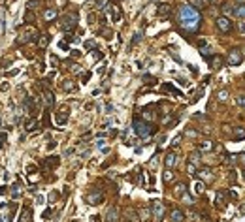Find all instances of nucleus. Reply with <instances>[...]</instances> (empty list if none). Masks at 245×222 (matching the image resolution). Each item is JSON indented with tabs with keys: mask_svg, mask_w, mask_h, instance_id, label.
I'll return each mask as SVG.
<instances>
[{
	"mask_svg": "<svg viewBox=\"0 0 245 222\" xmlns=\"http://www.w3.org/2000/svg\"><path fill=\"white\" fill-rule=\"evenodd\" d=\"M177 23H179V27L185 32H196L200 28V23H202V17H200L196 8H192L191 4H185V6L179 8Z\"/></svg>",
	"mask_w": 245,
	"mask_h": 222,
	"instance_id": "f257e3e1",
	"label": "nucleus"
},
{
	"mask_svg": "<svg viewBox=\"0 0 245 222\" xmlns=\"http://www.w3.org/2000/svg\"><path fill=\"white\" fill-rule=\"evenodd\" d=\"M132 124H134V132L140 138H149L155 132V128L147 123V120H141L140 117H134V123H132Z\"/></svg>",
	"mask_w": 245,
	"mask_h": 222,
	"instance_id": "f03ea898",
	"label": "nucleus"
},
{
	"mask_svg": "<svg viewBox=\"0 0 245 222\" xmlns=\"http://www.w3.org/2000/svg\"><path fill=\"white\" fill-rule=\"evenodd\" d=\"M75 25H77V13H68V15H64L62 21H60V28L66 30V32L74 30Z\"/></svg>",
	"mask_w": 245,
	"mask_h": 222,
	"instance_id": "7ed1b4c3",
	"label": "nucleus"
},
{
	"mask_svg": "<svg viewBox=\"0 0 245 222\" xmlns=\"http://www.w3.org/2000/svg\"><path fill=\"white\" fill-rule=\"evenodd\" d=\"M151 213H153V218H155V220L160 222V220L164 218V213H166L164 203H162V202H159V199H155L153 205H151Z\"/></svg>",
	"mask_w": 245,
	"mask_h": 222,
	"instance_id": "20e7f679",
	"label": "nucleus"
},
{
	"mask_svg": "<svg viewBox=\"0 0 245 222\" xmlns=\"http://www.w3.org/2000/svg\"><path fill=\"white\" fill-rule=\"evenodd\" d=\"M217 28H219L221 32H225V34H228V32L232 30V21H230L226 15L217 17Z\"/></svg>",
	"mask_w": 245,
	"mask_h": 222,
	"instance_id": "39448f33",
	"label": "nucleus"
},
{
	"mask_svg": "<svg viewBox=\"0 0 245 222\" xmlns=\"http://www.w3.org/2000/svg\"><path fill=\"white\" fill-rule=\"evenodd\" d=\"M241 60H243V53H241L240 49H232V51L228 53V59H226L228 66H238Z\"/></svg>",
	"mask_w": 245,
	"mask_h": 222,
	"instance_id": "423d86ee",
	"label": "nucleus"
},
{
	"mask_svg": "<svg viewBox=\"0 0 245 222\" xmlns=\"http://www.w3.org/2000/svg\"><path fill=\"white\" fill-rule=\"evenodd\" d=\"M102 202H104V194H102V192L93 190V192H89V194H87V203L96 205V203H102Z\"/></svg>",
	"mask_w": 245,
	"mask_h": 222,
	"instance_id": "0eeeda50",
	"label": "nucleus"
},
{
	"mask_svg": "<svg viewBox=\"0 0 245 222\" xmlns=\"http://www.w3.org/2000/svg\"><path fill=\"white\" fill-rule=\"evenodd\" d=\"M213 147H215V143L211 141V139H206V141H200L198 143V151L200 152H209V151H213Z\"/></svg>",
	"mask_w": 245,
	"mask_h": 222,
	"instance_id": "6e6552de",
	"label": "nucleus"
},
{
	"mask_svg": "<svg viewBox=\"0 0 245 222\" xmlns=\"http://www.w3.org/2000/svg\"><path fill=\"white\" fill-rule=\"evenodd\" d=\"M175 164H177V156H175V152H168V154L164 156V166H166L168 170H172Z\"/></svg>",
	"mask_w": 245,
	"mask_h": 222,
	"instance_id": "1a4fd4ad",
	"label": "nucleus"
},
{
	"mask_svg": "<svg viewBox=\"0 0 245 222\" xmlns=\"http://www.w3.org/2000/svg\"><path fill=\"white\" fill-rule=\"evenodd\" d=\"M234 139H236V141L245 139V126H241V124L234 126Z\"/></svg>",
	"mask_w": 245,
	"mask_h": 222,
	"instance_id": "9d476101",
	"label": "nucleus"
},
{
	"mask_svg": "<svg viewBox=\"0 0 245 222\" xmlns=\"http://www.w3.org/2000/svg\"><path fill=\"white\" fill-rule=\"evenodd\" d=\"M170 12H172V6H170V4H160V6H159V9H157L159 17H168V15H170Z\"/></svg>",
	"mask_w": 245,
	"mask_h": 222,
	"instance_id": "9b49d317",
	"label": "nucleus"
},
{
	"mask_svg": "<svg viewBox=\"0 0 245 222\" xmlns=\"http://www.w3.org/2000/svg\"><path fill=\"white\" fill-rule=\"evenodd\" d=\"M170 218H172V222H183L185 220V215H183L181 209H174L172 215H170Z\"/></svg>",
	"mask_w": 245,
	"mask_h": 222,
	"instance_id": "f8f14e48",
	"label": "nucleus"
},
{
	"mask_svg": "<svg viewBox=\"0 0 245 222\" xmlns=\"http://www.w3.org/2000/svg\"><path fill=\"white\" fill-rule=\"evenodd\" d=\"M217 207H221V209L226 207V192L225 190L217 192Z\"/></svg>",
	"mask_w": 245,
	"mask_h": 222,
	"instance_id": "ddd939ff",
	"label": "nucleus"
},
{
	"mask_svg": "<svg viewBox=\"0 0 245 222\" xmlns=\"http://www.w3.org/2000/svg\"><path fill=\"white\" fill-rule=\"evenodd\" d=\"M117 220H119V211H117V207H111V209L108 211L106 222H117Z\"/></svg>",
	"mask_w": 245,
	"mask_h": 222,
	"instance_id": "4468645a",
	"label": "nucleus"
},
{
	"mask_svg": "<svg viewBox=\"0 0 245 222\" xmlns=\"http://www.w3.org/2000/svg\"><path fill=\"white\" fill-rule=\"evenodd\" d=\"M55 119H57V124L62 126L66 120H68V109H60V113H57V117H55Z\"/></svg>",
	"mask_w": 245,
	"mask_h": 222,
	"instance_id": "2eb2a0df",
	"label": "nucleus"
},
{
	"mask_svg": "<svg viewBox=\"0 0 245 222\" xmlns=\"http://www.w3.org/2000/svg\"><path fill=\"white\" fill-rule=\"evenodd\" d=\"M209 64L213 66V68H221V66H222V57H219V55H213V57L209 59Z\"/></svg>",
	"mask_w": 245,
	"mask_h": 222,
	"instance_id": "dca6fc26",
	"label": "nucleus"
},
{
	"mask_svg": "<svg viewBox=\"0 0 245 222\" xmlns=\"http://www.w3.org/2000/svg\"><path fill=\"white\" fill-rule=\"evenodd\" d=\"M162 88H164V91H170V92H174L175 96H183V92L179 91V88H175L174 85H170V83H164L162 85Z\"/></svg>",
	"mask_w": 245,
	"mask_h": 222,
	"instance_id": "f3484780",
	"label": "nucleus"
},
{
	"mask_svg": "<svg viewBox=\"0 0 245 222\" xmlns=\"http://www.w3.org/2000/svg\"><path fill=\"white\" fill-rule=\"evenodd\" d=\"M234 15L245 19V4H238L236 8H234Z\"/></svg>",
	"mask_w": 245,
	"mask_h": 222,
	"instance_id": "a211bd4d",
	"label": "nucleus"
},
{
	"mask_svg": "<svg viewBox=\"0 0 245 222\" xmlns=\"http://www.w3.org/2000/svg\"><path fill=\"white\" fill-rule=\"evenodd\" d=\"M43 100H46V104H47V107H51V106L55 104V98H53V92H49V91H43Z\"/></svg>",
	"mask_w": 245,
	"mask_h": 222,
	"instance_id": "6ab92c4d",
	"label": "nucleus"
},
{
	"mask_svg": "<svg viewBox=\"0 0 245 222\" xmlns=\"http://www.w3.org/2000/svg\"><path fill=\"white\" fill-rule=\"evenodd\" d=\"M55 17H57V9H46V12H43V19H46V21H53Z\"/></svg>",
	"mask_w": 245,
	"mask_h": 222,
	"instance_id": "aec40b11",
	"label": "nucleus"
},
{
	"mask_svg": "<svg viewBox=\"0 0 245 222\" xmlns=\"http://www.w3.org/2000/svg\"><path fill=\"white\" fill-rule=\"evenodd\" d=\"M38 45H40L42 49H46V47L49 45V36H47V34H42V36L38 38Z\"/></svg>",
	"mask_w": 245,
	"mask_h": 222,
	"instance_id": "412c9836",
	"label": "nucleus"
},
{
	"mask_svg": "<svg viewBox=\"0 0 245 222\" xmlns=\"http://www.w3.org/2000/svg\"><path fill=\"white\" fill-rule=\"evenodd\" d=\"M200 154H202L200 151H194V152L191 154V158H188V162H191V164H194V166H198V164H200V158H202Z\"/></svg>",
	"mask_w": 245,
	"mask_h": 222,
	"instance_id": "4be33fe9",
	"label": "nucleus"
},
{
	"mask_svg": "<svg viewBox=\"0 0 245 222\" xmlns=\"http://www.w3.org/2000/svg\"><path fill=\"white\" fill-rule=\"evenodd\" d=\"M30 209L28 207H25L23 209V213H21V218H19V222H30Z\"/></svg>",
	"mask_w": 245,
	"mask_h": 222,
	"instance_id": "5701e85b",
	"label": "nucleus"
},
{
	"mask_svg": "<svg viewBox=\"0 0 245 222\" xmlns=\"http://www.w3.org/2000/svg\"><path fill=\"white\" fill-rule=\"evenodd\" d=\"M122 218H125L126 222L136 220V211H134V209H126V211H125V217H122Z\"/></svg>",
	"mask_w": 245,
	"mask_h": 222,
	"instance_id": "b1692460",
	"label": "nucleus"
},
{
	"mask_svg": "<svg viewBox=\"0 0 245 222\" xmlns=\"http://www.w3.org/2000/svg\"><path fill=\"white\" fill-rule=\"evenodd\" d=\"M174 190H175V194H177V196H183V194L187 192V184H185V183H179V184H175Z\"/></svg>",
	"mask_w": 245,
	"mask_h": 222,
	"instance_id": "393cba45",
	"label": "nucleus"
},
{
	"mask_svg": "<svg viewBox=\"0 0 245 222\" xmlns=\"http://www.w3.org/2000/svg\"><path fill=\"white\" fill-rule=\"evenodd\" d=\"M153 107H145V109H143V119H145V120H153L155 119V113H153V111H151Z\"/></svg>",
	"mask_w": 245,
	"mask_h": 222,
	"instance_id": "a878e982",
	"label": "nucleus"
},
{
	"mask_svg": "<svg viewBox=\"0 0 245 222\" xmlns=\"http://www.w3.org/2000/svg\"><path fill=\"white\" fill-rule=\"evenodd\" d=\"M191 4L192 8H196V9H202V8H206V0H191Z\"/></svg>",
	"mask_w": 245,
	"mask_h": 222,
	"instance_id": "bb28decb",
	"label": "nucleus"
},
{
	"mask_svg": "<svg viewBox=\"0 0 245 222\" xmlns=\"http://www.w3.org/2000/svg\"><path fill=\"white\" fill-rule=\"evenodd\" d=\"M194 177H206V179H211L213 175H211V170L209 168H206V170H200V173H196Z\"/></svg>",
	"mask_w": 245,
	"mask_h": 222,
	"instance_id": "cd10ccee",
	"label": "nucleus"
},
{
	"mask_svg": "<svg viewBox=\"0 0 245 222\" xmlns=\"http://www.w3.org/2000/svg\"><path fill=\"white\" fill-rule=\"evenodd\" d=\"M40 126V123L36 119H32V120H28V124H27V132H32V130H36Z\"/></svg>",
	"mask_w": 245,
	"mask_h": 222,
	"instance_id": "c85d7f7f",
	"label": "nucleus"
},
{
	"mask_svg": "<svg viewBox=\"0 0 245 222\" xmlns=\"http://www.w3.org/2000/svg\"><path fill=\"white\" fill-rule=\"evenodd\" d=\"M46 166H49V168H57V166H59V158H57V156L47 158V160H46Z\"/></svg>",
	"mask_w": 245,
	"mask_h": 222,
	"instance_id": "c756f323",
	"label": "nucleus"
},
{
	"mask_svg": "<svg viewBox=\"0 0 245 222\" xmlns=\"http://www.w3.org/2000/svg\"><path fill=\"white\" fill-rule=\"evenodd\" d=\"M25 109H27V111H34V102H32L30 96L25 98Z\"/></svg>",
	"mask_w": 245,
	"mask_h": 222,
	"instance_id": "7c9ffc66",
	"label": "nucleus"
},
{
	"mask_svg": "<svg viewBox=\"0 0 245 222\" xmlns=\"http://www.w3.org/2000/svg\"><path fill=\"white\" fill-rule=\"evenodd\" d=\"M162 179H164V183H170V181L174 179V171L166 168V171H164V175H162Z\"/></svg>",
	"mask_w": 245,
	"mask_h": 222,
	"instance_id": "2f4dec72",
	"label": "nucleus"
},
{
	"mask_svg": "<svg viewBox=\"0 0 245 222\" xmlns=\"http://www.w3.org/2000/svg\"><path fill=\"white\" fill-rule=\"evenodd\" d=\"M62 88H64V91H75V83H72L70 79H66L62 83Z\"/></svg>",
	"mask_w": 245,
	"mask_h": 222,
	"instance_id": "473e14b6",
	"label": "nucleus"
},
{
	"mask_svg": "<svg viewBox=\"0 0 245 222\" xmlns=\"http://www.w3.org/2000/svg\"><path fill=\"white\" fill-rule=\"evenodd\" d=\"M217 98H219V102H226V100H228V91H219Z\"/></svg>",
	"mask_w": 245,
	"mask_h": 222,
	"instance_id": "72a5a7b5",
	"label": "nucleus"
},
{
	"mask_svg": "<svg viewBox=\"0 0 245 222\" xmlns=\"http://www.w3.org/2000/svg\"><path fill=\"white\" fill-rule=\"evenodd\" d=\"M194 192H196V194H202V192H204V183H202V181H196V184H194Z\"/></svg>",
	"mask_w": 245,
	"mask_h": 222,
	"instance_id": "f704fd0d",
	"label": "nucleus"
},
{
	"mask_svg": "<svg viewBox=\"0 0 245 222\" xmlns=\"http://www.w3.org/2000/svg\"><path fill=\"white\" fill-rule=\"evenodd\" d=\"M96 6H98V9H108L109 2L108 0H96Z\"/></svg>",
	"mask_w": 245,
	"mask_h": 222,
	"instance_id": "c9c22d12",
	"label": "nucleus"
},
{
	"mask_svg": "<svg viewBox=\"0 0 245 222\" xmlns=\"http://www.w3.org/2000/svg\"><path fill=\"white\" fill-rule=\"evenodd\" d=\"M181 198H183V202H185L187 205H192V203H194V199H192V196H188L187 192H185V194H183Z\"/></svg>",
	"mask_w": 245,
	"mask_h": 222,
	"instance_id": "e433bc0d",
	"label": "nucleus"
},
{
	"mask_svg": "<svg viewBox=\"0 0 245 222\" xmlns=\"http://www.w3.org/2000/svg\"><path fill=\"white\" fill-rule=\"evenodd\" d=\"M222 13H234V8L230 6V4H222Z\"/></svg>",
	"mask_w": 245,
	"mask_h": 222,
	"instance_id": "4c0bfd02",
	"label": "nucleus"
},
{
	"mask_svg": "<svg viewBox=\"0 0 245 222\" xmlns=\"http://www.w3.org/2000/svg\"><path fill=\"white\" fill-rule=\"evenodd\" d=\"M236 104H238L240 107H243V109H245V94H240V96H238V100H236Z\"/></svg>",
	"mask_w": 245,
	"mask_h": 222,
	"instance_id": "58836bf2",
	"label": "nucleus"
},
{
	"mask_svg": "<svg viewBox=\"0 0 245 222\" xmlns=\"http://www.w3.org/2000/svg\"><path fill=\"white\" fill-rule=\"evenodd\" d=\"M187 171H188V175H196V166L188 162V166H187Z\"/></svg>",
	"mask_w": 245,
	"mask_h": 222,
	"instance_id": "ea45409f",
	"label": "nucleus"
},
{
	"mask_svg": "<svg viewBox=\"0 0 245 222\" xmlns=\"http://www.w3.org/2000/svg\"><path fill=\"white\" fill-rule=\"evenodd\" d=\"M143 79H145L147 85H153V83H155V77H153V75H143Z\"/></svg>",
	"mask_w": 245,
	"mask_h": 222,
	"instance_id": "a19ab883",
	"label": "nucleus"
},
{
	"mask_svg": "<svg viewBox=\"0 0 245 222\" xmlns=\"http://www.w3.org/2000/svg\"><path fill=\"white\" fill-rule=\"evenodd\" d=\"M85 49H94V41H93V40L85 41Z\"/></svg>",
	"mask_w": 245,
	"mask_h": 222,
	"instance_id": "79ce46f5",
	"label": "nucleus"
},
{
	"mask_svg": "<svg viewBox=\"0 0 245 222\" xmlns=\"http://www.w3.org/2000/svg\"><path fill=\"white\" fill-rule=\"evenodd\" d=\"M102 57H104V53H102V51H98V49H94V59H96V60H100Z\"/></svg>",
	"mask_w": 245,
	"mask_h": 222,
	"instance_id": "37998d69",
	"label": "nucleus"
},
{
	"mask_svg": "<svg viewBox=\"0 0 245 222\" xmlns=\"http://www.w3.org/2000/svg\"><path fill=\"white\" fill-rule=\"evenodd\" d=\"M4 141H6V134H4V132H0V149L4 147Z\"/></svg>",
	"mask_w": 245,
	"mask_h": 222,
	"instance_id": "c03bdc74",
	"label": "nucleus"
},
{
	"mask_svg": "<svg viewBox=\"0 0 245 222\" xmlns=\"http://www.w3.org/2000/svg\"><path fill=\"white\" fill-rule=\"evenodd\" d=\"M25 19L28 21V23H32V19H34V15H32V12H30V9H28V12H27V15H25Z\"/></svg>",
	"mask_w": 245,
	"mask_h": 222,
	"instance_id": "a18cd8bd",
	"label": "nucleus"
},
{
	"mask_svg": "<svg viewBox=\"0 0 245 222\" xmlns=\"http://www.w3.org/2000/svg\"><path fill=\"white\" fill-rule=\"evenodd\" d=\"M19 192H21V186H19V184H13V196H15V198L19 196Z\"/></svg>",
	"mask_w": 245,
	"mask_h": 222,
	"instance_id": "49530a36",
	"label": "nucleus"
},
{
	"mask_svg": "<svg viewBox=\"0 0 245 222\" xmlns=\"http://www.w3.org/2000/svg\"><path fill=\"white\" fill-rule=\"evenodd\" d=\"M238 28H240V32H243V34H245V21H240V23H238Z\"/></svg>",
	"mask_w": 245,
	"mask_h": 222,
	"instance_id": "de8ad7c7",
	"label": "nucleus"
},
{
	"mask_svg": "<svg viewBox=\"0 0 245 222\" xmlns=\"http://www.w3.org/2000/svg\"><path fill=\"white\" fill-rule=\"evenodd\" d=\"M57 198H59V194H57V192H53V194L49 196V202H51V203H53V202H57Z\"/></svg>",
	"mask_w": 245,
	"mask_h": 222,
	"instance_id": "09e8293b",
	"label": "nucleus"
},
{
	"mask_svg": "<svg viewBox=\"0 0 245 222\" xmlns=\"http://www.w3.org/2000/svg\"><path fill=\"white\" fill-rule=\"evenodd\" d=\"M238 160H240L241 164H245V152H240V154H238Z\"/></svg>",
	"mask_w": 245,
	"mask_h": 222,
	"instance_id": "8fccbe9b",
	"label": "nucleus"
},
{
	"mask_svg": "<svg viewBox=\"0 0 245 222\" xmlns=\"http://www.w3.org/2000/svg\"><path fill=\"white\" fill-rule=\"evenodd\" d=\"M43 124H46V126H49V113H46V115H43Z\"/></svg>",
	"mask_w": 245,
	"mask_h": 222,
	"instance_id": "3c124183",
	"label": "nucleus"
},
{
	"mask_svg": "<svg viewBox=\"0 0 245 222\" xmlns=\"http://www.w3.org/2000/svg\"><path fill=\"white\" fill-rule=\"evenodd\" d=\"M51 64H53V66H57V64H59V59L55 57V55H51Z\"/></svg>",
	"mask_w": 245,
	"mask_h": 222,
	"instance_id": "603ef678",
	"label": "nucleus"
},
{
	"mask_svg": "<svg viewBox=\"0 0 245 222\" xmlns=\"http://www.w3.org/2000/svg\"><path fill=\"white\" fill-rule=\"evenodd\" d=\"M140 40H141V34H136V36H134V40H132V43H138Z\"/></svg>",
	"mask_w": 245,
	"mask_h": 222,
	"instance_id": "864d4df0",
	"label": "nucleus"
},
{
	"mask_svg": "<svg viewBox=\"0 0 245 222\" xmlns=\"http://www.w3.org/2000/svg\"><path fill=\"white\" fill-rule=\"evenodd\" d=\"M43 218H51V209H47L46 213H43Z\"/></svg>",
	"mask_w": 245,
	"mask_h": 222,
	"instance_id": "5fc2aeb1",
	"label": "nucleus"
},
{
	"mask_svg": "<svg viewBox=\"0 0 245 222\" xmlns=\"http://www.w3.org/2000/svg\"><path fill=\"white\" fill-rule=\"evenodd\" d=\"M89 77H91V73H89V72H87V73H83V83H87V81H89Z\"/></svg>",
	"mask_w": 245,
	"mask_h": 222,
	"instance_id": "6e6d98bb",
	"label": "nucleus"
},
{
	"mask_svg": "<svg viewBox=\"0 0 245 222\" xmlns=\"http://www.w3.org/2000/svg\"><path fill=\"white\" fill-rule=\"evenodd\" d=\"M187 136H192V138H194V136H196V132H194V130H187Z\"/></svg>",
	"mask_w": 245,
	"mask_h": 222,
	"instance_id": "4d7b16f0",
	"label": "nucleus"
},
{
	"mask_svg": "<svg viewBox=\"0 0 245 222\" xmlns=\"http://www.w3.org/2000/svg\"><path fill=\"white\" fill-rule=\"evenodd\" d=\"M60 49H66V51H68V45H66V41H60Z\"/></svg>",
	"mask_w": 245,
	"mask_h": 222,
	"instance_id": "13d9d810",
	"label": "nucleus"
},
{
	"mask_svg": "<svg viewBox=\"0 0 245 222\" xmlns=\"http://www.w3.org/2000/svg\"><path fill=\"white\" fill-rule=\"evenodd\" d=\"M240 213H241V215H245V203H243V205L240 207Z\"/></svg>",
	"mask_w": 245,
	"mask_h": 222,
	"instance_id": "bf43d9fd",
	"label": "nucleus"
},
{
	"mask_svg": "<svg viewBox=\"0 0 245 222\" xmlns=\"http://www.w3.org/2000/svg\"><path fill=\"white\" fill-rule=\"evenodd\" d=\"M236 2H238V4H245V0H236Z\"/></svg>",
	"mask_w": 245,
	"mask_h": 222,
	"instance_id": "052dcab7",
	"label": "nucleus"
},
{
	"mask_svg": "<svg viewBox=\"0 0 245 222\" xmlns=\"http://www.w3.org/2000/svg\"><path fill=\"white\" fill-rule=\"evenodd\" d=\"M243 57H245V49H243Z\"/></svg>",
	"mask_w": 245,
	"mask_h": 222,
	"instance_id": "680f3d73",
	"label": "nucleus"
},
{
	"mask_svg": "<svg viewBox=\"0 0 245 222\" xmlns=\"http://www.w3.org/2000/svg\"><path fill=\"white\" fill-rule=\"evenodd\" d=\"M243 177H245V171H243Z\"/></svg>",
	"mask_w": 245,
	"mask_h": 222,
	"instance_id": "e2e57ef3",
	"label": "nucleus"
}]
</instances>
